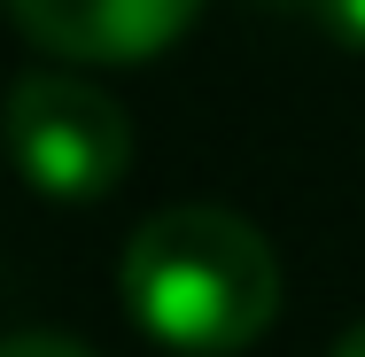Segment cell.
Listing matches in <instances>:
<instances>
[{
	"label": "cell",
	"mask_w": 365,
	"mask_h": 357,
	"mask_svg": "<svg viewBox=\"0 0 365 357\" xmlns=\"http://www.w3.org/2000/svg\"><path fill=\"white\" fill-rule=\"evenodd\" d=\"M0 8L31 47L63 63H101V71L179 47L187 24L202 16V0H0Z\"/></svg>",
	"instance_id": "3"
},
{
	"label": "cell",
	"mask_w": 365,
	"mask_h": 357,
	"mask_svg": "<svg viewBox=\"0 0 365 357\" xmlns=\"http://www.w3.org/2000/svg\"><path fill=\"white\" fill-rule=\"evenodd\" d=\"M327 357H365V319H358V326H350V334H342V342H334Z\"/></svg>",
	"instance_id": "6"
},
{
	"label": "cell",
	"mask_w": 365,
	"mask_h": 357,
	"mask_svg": "<svg viewBox=\"0 0 365 357\" xmlns=\"http://www.w3.org/2000/svg\"><path fill=\"white\" fill-rule=\"evenodd\" d=\"M0 357H93V350L71 334H16V342H0Z\"/></svg>",
	"instance_id": "5"
},
{
	"label": "cell",
	"mask_w": 365,
	"mask_h": 357,
	"mask_svg": "<svg viewBox=\"0 0 365 357\" xmlns=\"http://www.w3.org/2000/svg\"><path fill=\"white\" fill-rule=\"evenodd\" d=\"M0 140H8V163L55 202H101L133 171L125 101L78 71H24L0 101Z\"/></svg>",
	"instance_id": "2"
},
{
	"label": "cell",
	"mask_w": 365,
	"mask_h": 357,
	"mask_svg": "<svg viewBox=\"0 0 365 357\" xmlns=\"http://www.w3.org/2000/svg\"><path fill=\"white\" fill-rule=\"evenodd\" d=\"M117 295L171 357H241L280 319V257L225 202H171L125 241Z\"/></svg>",
	"instance_id": "1"
},
{
	"label": "cell",
	"mask_w": 365,
	"mask_h": 357,
	"mask_svg": "<svg viewBox=\"0 0 365 357\" xmlns=\"http://www.w3.org/2000/svg\"><path fill=\"white\" fill-rule=\"evenodd\" d=\"M288 8H311V0H288Z\"/></svg>",
	"instance_id": "7"
},
{
	"label": "cell",
	"mask_w": 365,
	"mask_h": 357,
	"mask_svg": "<svg viewBox=\"0 0 365 357\" xmlns=\"http://www.w3.org/2000/svg\"><path fill=\"white\" fill-rule=\"evenodd\" d=\"M311 16H319L342 47H358V55H365V0H311Z\"/></svg>",
	"instance_id": "4"
}]
</instances>
